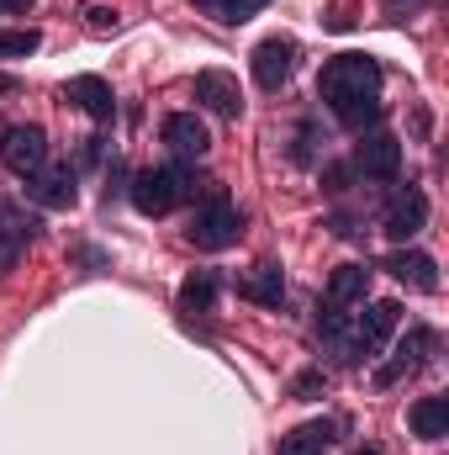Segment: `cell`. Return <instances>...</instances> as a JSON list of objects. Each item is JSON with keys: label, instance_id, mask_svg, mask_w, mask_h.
<instances>
[{"label": "cell", "instance_id": "cell-1", "mask_svg": "<svg viewBox=\"0 0 449 455\" xmlns=\"http://www.w3.org/2000/svg\"><path fill=\"white\" fill-rule=\"evenodd\" d=\"M318 96L334 107L349 132H365L381 122V64L370 53H338L318 75Z\"/></svg>", "mask_w": 449, "mask_h": 455}, {"label": "cell", "instance_id": "cell-2", "mask_svg": "<svg viewBox=\"0 0 449 455\" xmlns=\"http://www.w3.org/2000/svg\"><path fill=\"white\" fill-rule=\"evenodd\" d=\"M127 196H132V207H138L143 218H164V212H175L180 202H191L196 186H191V170H185V164H148V170L132 175Z\"/></svg>", "mask_w": 449, "mask_h": 455}, {"label": "cell", "instance_id": "cell-3", "mask_svg": "<svg viewBox=\"0 0 449 455\" xmlns=\"http://www.w3.org/2000/svg\"><path fill=\"white\" fill-rule=\"evenodd\" d=\"M238 233H243V212L227 202L223 191H212L201 207H196V218L185 228V238L196 243V249H207V254H217L227 243H238Z\"/></svg>", "mask_w": 449, "mask_h": 455}, {"label": "cell", "instance_id": "cell-4", "mask_svg": "<svg viewBox=\"0 0 449 455\" xmlns=\"http://www.w3.org/2000/svg\"><path fill=\"white\" fill-rule=\"evenodd\" d=\"M0 159H5L11 175L32 180V175L48 164V132H43L37 122H11V127L0 132Z\"/></svg>", "mask_w": 449, "mask_h": 455}, {"label": "cell", "instance_id": "cell-5", "mask_svg": "<svg viewBox=\"0 0 449 455\" xmlns=\"http://www.w3.org/2000/svg\"><path fill=\"white\" fill-rule=\"evenodd\" d=\"M397 323H402V307H397V302H370V307H365V318L349 329V365H359V360L381 355L386 339L397 334Z\"/></svg>", "mask_w": 449, "mask_h": 455}, {"label": "cell", "instance_id": "cell-6", "mask_svg": "<svg viewBox=\"0 0 449 455\" xmlns=\"http://www.w3.org/2000/svg\"><path fill=\"white\" fill-rule=\"evenodd\" d=\"M248 69H254V85L259 91H280L296 69V43L291 37H264L254 53H248Z\"/></svg>", "mask_w": 449, "mask_h": 455}, {"label": "cell", "instance_id": "cell-7", "mask_svg": "<svg viewBox=\"0 0 449 455\" xmlns=\"http://www.w3.org/2000/svg\"><path fill=\"white\" fill-rule=\"evenodd\" d=\"M354 170L365 180H397L402 175V143L391 132H365L354 143Z\"/></svg>", "mask_w": 449, "mask_h": 455}, {"label": "cell", "instance_id": "cell-8", "mask_svg": "<svg viewBox=\"0 0 449 455\" xmlns=\"http://www.w3.org/2000/svg\"><path fill=\"white\" fill-rule=\"evenodd\" d=\"M381 228H386V238H397V243L418 238V233L429 228V196H423L418 186H402V191L386 202V218H381Z\"/></svg>", "mask_w": 449, "mask_h": 455}, {"label": "cell", "instance_id": "cell-9", "mask_svg": "<svg viewBox=\"0 0 449 455\" xmlns=\"http://www.w3.org/2000/svg\"><path fill=\"white\" fill-rule=\"evenodd\" d=\"M159 138L169 143L175 159H207V148H212V132L196 112H169L159 122Z\"/></svg>", "mask_w": 449, "mask_h": 455}, {"label": "cell", "instance_id": "cell-10", "mask_svg": "<svg viewBox=\"0 0 449 455\" xmlns=\"http://www.w3.org/2000/svg\"><path fill=\"white\" fill-rule=\"evenodd\" d=\"M80 175H75V164H43L32 180H27V196L37 202V207H48V212H64V207H75L80 202V186H75Z\"/></svg>", "mask_w": 449, "mask_h": 455}, {"label": "cell", "instance_id": "cell-11", "mask_svg": "<svg viewBox=\"0 0 449 455\" xmlns=\"http://www.w3.org/2000/svg\"><path fill=\"white\" fill-rule=\"evenodd\" d=\"M434 349H439V334H434V329H407V339L397 344V360L375 371V387H391V381H402V376L423 371Z\"/></svg>", "mask_w": 449, "mask_h": 455}, {"label": "cell", "instance_id": "cell-12", "mask_svg": "<svg viewBox=\"0 0 449 455\" xmlns=\"http://www.w3.org/2000/svg\"><path fill=\"white\" fill-rule=\"evenodd\" d=\"M196 101H201L212 116H227V122H238V116H243L238 80L223 75V69H201V75H196Z\"/></svg>", "mask_w": 449, "mask_h": 455}, {"label": "cell", "instance_id": "cell-13", "mask_svg": "<svg viewBox=\"0 0 449 455\" xmlns=\"http://www.w3.org/2000/svg\"><path fill=\"white\" fill-rule=\"evenodd\" d=\"M386 270H391L402 286H413V291H439V265H434V254H423V249H397V254H386Z\"/></svg>", "mask_w": 449, "mask_h": 455}, {"label": "cell", "instance_id": "cell-14", "mask_svg": "<svg viewBox=\"0 0 449 455\" xmlns=\"http://www.w3.org/2000/svg\"><path fill=\"white\" fill-rule=\"evenodd\" d=\"M64 96H69L80 112H91L96 122H112L116 116V96H112V85H106L101 75H75V80L64 85Z\"/></svg>", "mask_w": 449, "mask_h": 455}, {"label": "cell", "instance_id": "cell-15", "mask_svg": "<svg viewBox=\"0 0 449 455\" xmlns=\"http://www.w3.org/2000/svg\"><path fill=\"white\" fill-rule=\"evenodd\" d=\"M238 297L254 302V307H280V302H286V275H280V265H259V270H248V275L238 281Z\"/></svg>", "mask_w": 449, "mask_h": 455}, {"label": "cell", "instance_id": "cell-16", "mask_svg": "<svg viewBox=\"0 0 449 455\" xmlns=\"http://www.w3.org/2000/svg\"><path fill=\"white\" fill-rule=\"evenodd\" d=\"M217 291H223V281H217V270H191L185 281H180V313L185 318H201V313H212L217 307Z\"/></svg>", "mask_w": 449, "mask_h": 455}, {"label": "cell", "instance_id": "cell-17", "mask_svg": "<svg viewBox=\"0 0 449 455\" xmlns=\"http://www.w3.org/2000/svg\"><path fill=\"white\" fill-rule=\"evenodd\" d=\"M365 291H370V270L365 265H338L334 275H328V291H323V307H354V302H365Z\"/></svg>", "mask_w": 449, "mask_h": 455}, {"label": "cell", "instance_id": "cell-18", "mask_svg": "<svg viewBox=\"0 0 449 455\" xmlns=\"http://www.w3.org/2000/svg\"><path fill=\"white\" fill-rule=\"evenodd\" d=\"M334 435H338L334 419H312V424H302V429H291L280 440V455H328Z\"/></svg>", "mask_w": 449, "mask_h": 455}, {"label": "cell", "instance_id": "cell-19", "mask_svg": "<svg viewBox=\"0 0 449 455\" xmlns=\"http://www.w3.org/2000/svg\"><path fill=\"white\" fill-rule=\"evenodd\" d=\"M407 424H413L418 440H445L449 435V397H418L413 413H407Z\"/></svg>", "mask_w": 449, "mask_h": 455}, {"label": "cell", "instance_id": "cell-20", "mask_svg": "<svg viewBox=\"0 0 449 455\" xmlns=\"http://www.w3.org/2000/svg\"><path fill=\"white\" fill-rule=\"evenodd\" d=\"M201 16H212V21H223V27H238V21H248V16H259L270 0H191Z\"/></svg>", "mask_w": 449, "mask_h": 455}, {"label": "cell", "instance_id": "cell-21", "mask_svg": "<svg viewBox=\"0 0 449 455\" xmlns=\"http://www.w3.org/2000/svg\"><path fill=\"white\" fill-rule=\"evenodd\" d=\"M43 48V32L21 27V32H0V59H32Z\"/></svg>", "mask_w": 449, "mask_h": 455}, {"label": "cell", "instance_id": "cell-22", "mask_svg": "<svg viewBox=\"0 0 449 455\" xmlns=\"http://www.w3.org/2000/svg\"><path fill=\"white\" fill-rule=\"evenodd\" d=\"M85 16H91V27H96V32H112V27H116V11H106V5H91Z\"/></svg>", "mask_w": 449, "mask_h": 455}, {"label": "cell", "instance_id": "cell-23", "mask_svg": "<svg viewBox=\"0 0 449 455\" xmlns=\"http://www.w3.org/2000/svg\"><path fill=\"white\" fill-rule=\"evenodd\" d=\"M323 387V371H307V376H296V397H312Z\"/></svg>", "mask_w": 449, "mask_h": 455}, {"label": "cell", "instance_id": "cell-24", "mask_svg": "<svg viewBox=\"0 0 449 455\" xmlns=\"http://www.w3.org/2000/svg\"><path fill=\"white\" fill-rule=\"evenodd\" d=\"M5 11H32V0H0V16Z\"/></svg>", "mask_w": 449, "mask_h": 455}, {"label": "cell", "instance_id": "cell-25", "mask_svg": "<svg viewBox=\"0 0 449 455\" xmlns=\"http://www.w3.org/2000/svg\"><path fill=\"white\" fill-rule=\"evenodd\" d=\"M359 455H381V451H359Z\"/></svg>", "mask_w": 449, "mask_h": 455}, {"label": "cell", "instance_id": "cell-26", "mask_svg": "<svg viewBox=\"0 0 449 455\" xmlns=\"http://www.w3.org/2000/svg\"><path fill=\"white\" fill-rule=\"evenodd\" d=\"M391 5H407V0H391Z\"/></svg>", "mask_w": 449, "mask_h": 455}, {"label": "cell", "instance_id": "cell-27", "mask_svg": "<svg viewBox=\"0 0 449 455\" xmlns=\"http://www.w3.org/2000/svg\"><path fill=\"white\" fill-rule=\"evenodd\" d=\"M0 233H5V228H0Z\"/></svg>", "mask_w": 449, "mask_h": 455}]
</instances>
